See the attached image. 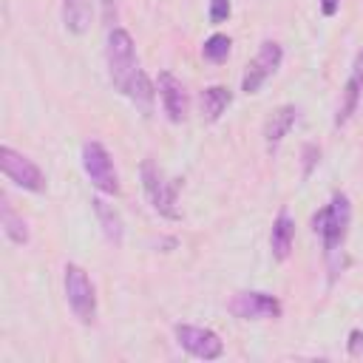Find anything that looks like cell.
<instances>
[{
	"mask_svg": "<svg viewBox=\"0 0 363 363\" xmlns=\"http://www.w3.org/2000/svg\"><path fill=\"white\" fill-rule=\"evenodd\" d=\"M230 45H233V40L227 34H210L201 45V57L210 62H224L230 57Z\"/></svg>",
	"mask_w": 363,
	"mask_h": 363,
	"instance_id": "19",
	"label": "cell"
},
{
	"mask_svg": "<svg viewBox=\"0 0 363 363\" xmlns=\"http://www.w3.org/2000/svg\"><path fill=\"white\" fill-rule=\"evenodd\" d=\"M337 6H340V0H320V11L326 17H335L337 14Z\"/></svg>",
	"mask_w": 363,
	"mask_h": 363,
	"instance_id": "23",
	"label": "cell"
},
{
	"mask_svg": "<svg viewBox=\"0 0 363 363\" xmlns=\"http://www.w3.org/2000/svg\"><path fill=\"white\" fill-rule=\"evenodd\" d=\"M94 6L91 0H62V23L71 34H85L91 28Z\"/></svg>",
	"mask_w": 363,
	"mask_h": 363,
	"instance_id": "15",
	"label": "cell"
},
{
	"mask_svg": "<svg viewBox=\"0 0 363 363\" xmlns=\"http://www.w3.org/2000/svg\"><path fill=\"white\" fill-rule=\"evenodd\" d=\"M360 94H363V51H357V57L352 62V71H349V79L340 91V102H337V111H335V128L349 125V119L357 113Z\"/></svg>",
	"mask_w": 363,
	"mask_h": 363,
	"instance_id": "10",
	"label": "cell"
},
{
	"mask_svg": "<svg viewBox=\"0 0 363 363\" xmlns=\"http://www.w3.org/2000/svg\"><path fill=\"white\" fill-rule=\"evenodd\" d=\"M349 354L352 357H360L363 354V332L360 329H352L349 332Z\"/></svg>",
	"mask_w": 363,
	"mask_h": 363,
	"instance_id": "22",
	"label": "cell"
},
{
	"mask_svg": "<svg viewBox=\"0 0 363 363\" xmlns=\"http://www.w3.org/2000/svg\"><path fill=\"white\" fill-rule=\"evenodd\" d=\"M295 119H298V108L295 105H278L267 116V122H264V142H267V150L269 153L278 150V145L284 142V136L292 130Z\"/></svg>",
	"mask_w": 363,
	"mask_h": 363,
	"instance_id": "12",
	"label": "cell"
},
{
	"mask_svg": "<svg viewBox=\"0 0 363 363\" xmlns=\"http://www.w3.org/2000/svg\"><path fill=\"white\" fill-rule=\"evenodd\" d=\"M156 91L162 96V108H164L167 119L170 122H184L187 111H190V99H187V91H184L182 79H176L170 71H162L159 82H156Z\"/></svg>",
	"mask_w": 363,
	"mask_h": 363,
	"instance_id": "11",
	"label": "cell"
},
{
	"mask_svg": "<svg viewBox=\"0 0 363 363\" xmlns=\"http://www.w3.org/2000/svg\"><path fill=\"white\" fill-rule=\"evenodd\" d=\"M62 284H65L68 306L79 318V323H94V318H96V292H94V284L88 278V272L79 264H65Z\"/></svg>",
	"mask_w": 363,
	"mask_h": 363,
	"instance_id": "4",
	"label": "cell"
},
{
	"mask_svg": "<svg viewBox=\"0 0 363 363\" xmlns=\"http://www.w3.org/2000/svg\"><path fill=\"white\" fill-rule=\"evenodd\" d=\"M349 224H352V201H349L346 193H335L332 201L323 204V207L312 216V230H315V235H318L320 244H323V255H326L332 272L337 269L335 255H337V250L343 247V238H346V233H349Z\"/></svg>",
	"mask_w": 363,
	"mask_h": 363,
	"instance_id": "1",
	"label": "cell"
},
{
	"mask_svg": "<svg viewBox=\"0 0 363 363\" xmlns=\"http://www.w3.org/2000/svg\"><path fill=\"white\" fill-rule=\"evenodd\" d=\"M91 207H94V213H96V221H99V227H102V233H105V238L113 244V247H119L122 244V238H125V224H122V216L113 210V204H108L105 199H91Z\"/></svg>",
	"mask_w": 363,
	"mask_h": 363,
	"instance_id": "14",
	"label": "cell"
},
{
	"mask_svg": "<svg viewBox=\"0 0 363 363\" xmlns=\"http://www.w3.org/2000/svg\"><path fill=\"white\" fill-rule=\"evenodd\" d=\"M125 96H128L136 108H142L145 113H150V111H153V96H156V91H153V85H150V79H147V74H145V71H139V74H136V79L130 82V88L125 91Z\"/></svg>",
	"mask_w": 363,
	"mask_h": 363,
	"instance_id": "18",
	"label": "cell"
},
{
	"mask_svg": "<svg viewBox=\"0 0 363 363\" xmlns=\"http://www.w3.org/2000/svg\"><path fill=\"white\" fill-rule=\"evenodd\" d=\"M281 60H284L281 45H278L275 40H264L261 48H258V54H255V60H252V62L247 65V71H244L241 91H244V94H258L261 85L281 68Z\"/></svg>",
	"mask_w": 363,
	"mask_h": 363,
	"instance_id": "8",
	"label": "cell"
},
{
	"mask_svg": "<svg viewBox=\"0 0 363 363\" xmlns=\"http://www.w3.org/2000/svg\"><path fill=\"white\" fill-rule=\"evenodd\" d=\"M105 60H108V77L113 82V88L119 94H125L130 88V82L136 79L139 60H136V45L133 37L125 28H111L108 31V45H105Z\"/></svg>",
	"mask_w": 363,
	"mask_h": 363,
	"instance_id": "2",
	"label": "cell"
},
{
	"mask_svg": "<svg viewBox=\"0 0 363 363\" xmlns=\"http://www.w3.org/2000/svg\"><path fill=\"white\" fill-rule=\"evenodd\" d=\"M173 335H176V343L187 354H193L199 360H218L224 354V343H221V337L213 329L190 326V323H176Z\"/></svg>",
	"mask_w": 363,
	"mask_h": 363,
	"instance_id": "7",
	"label": "cell"
},
{
	"mask_svg": "<svg viewBox=\"0 0 363 363\" xmlns=\"http://www.w3.org/2000/svg\"><path fill=\"white\" fill-rule=\"evenodd\" d=\"M230 102H233V94H230V88H224V85H210V88H204V91L199 94L201 116H204L207 122L221 119V113L227 111Z\"/></svg>",
	"mask_w": 363,
	"mask_h": 363,
	"instance_id": "16",
	"label": "cell"
},
{
	"mask_svg": "<svg viewBox=\"0 0 363 363\" xmlns=\"http://www.w3.org/2000/svg\"><path fill=\"white\" fill-rule=\"evenodd\" d=\"M139 179H142V187H145V196H147L150 207L159 216L176 221L179 218V207H176V190H179V184L170 182L153 159H145L139 164Z\"/></svg>",
	"mask_w": 363,
	"mask_h": 363,
	"instance_id": "3",
	"label": "cell"
},
{
	"mask_svg": "<svg viewBox=\"0 0 363 363\" xmlns=\"http://www.w3.org/2000/svg\"><path fill=\"white\" fill-rule=\"evenodd\" d=\"M292 244H295V218L281 210L272 221V233H269V247H272V255L278 261H286L289 252H292Z\"/></svg>",
	"mask_w": 363,
	"mask_h": 363,
	"instance_id": "13",
	"label": "cell"
},
{
	"mask_svg": "<svg viewBox=\"0 0 363 363\" xmlns=\"http://www.w3.org/2000/svg\"><path fill=\"white\" fill-rule=\"evenodd\" d=\"M0 227H3V233H6V238L11 241V244H28V224L11 210V204H9V199H3L0 201Z\"/></svg>",
	"mask_w": 363,
	"mask_h": 363,
	"instance_id": "17",
	"label": "cell"
},
{
	"mask_svg": "<svg viewBox=\"0 0 363 363\" xmlns=\"http://www.w3.org/2000/svg\"><path fill=\"white\" fill-rule=\"evenodd\" d=\"M230 312L244 320H272L281 318L284 306L269 292H235L230 301Z\"/></svg>",
	"mask_w": 363,
	"mask_h": 363,
	"instance_id": "9",
	"label": "cell"
},
{
	"mask_svg": "<svg viewBox=\"0 0 363 363\" xmlns=\"http://www.w3.org/2000/svg\"><path fill=\"white\" fill-rule=\"evenodd\" d=\"M230 11H233V6H230V0H210V23H224L227 17H230Z\"/></svg>",
	"mask_w": 363,
	"mask_h": 363,
	"instance_id": "21",
	"label": "cell"
},
{
	"mask_svg": "<svg viewBox=\"0 0 363 363\" xmlns=\"http://www.w3.org/2000/svg\"><path fill=\"white\" fill-rule=\"evenodd\" d=\"M0 167H3L6 179L14 182L17 187H23V190H28V193H43V190H45V176H43V170H40L28 156L17 153V150L9 147V145L0 147Z\"/></svg>",
	"mask_w": 363,
	"mask_h": 363,
	"instance_id": "6",
	"label": "cell"
},
{
	"mask_svg": "<svg viewBox=\"0 0 363 363\" xmlns=\"http://www.w3.org/2000/svg\"><path fill=\"white\" fill-rule=\"evenodd\" d=\"M301 159H303V179H309L312 170H315V164L320 162V147L318 145H303Z\"/></svg>",
	"mask_w": 363,
	"mask_h": 363,
	"instance_id": "20",
	"label": "cell"
},
{
	"mask_svg": "<svg viewBox=\"0 0 363 363\" xmlns=\"http://www.w3.org/2000/svg\"><path fill=\"white\" fill-rule=\"evenodd\" d=\"M82 167H85V176L91 179V184L99 193H105V196L119 193V176H116L113 159H111V153L102 142L91 139V142L82 145Z\"/></svg>",
	"mask_w": 363,
	"mask_h": 363,
	"instance_id": "5",
	"label": "cell"
}]
</instances>
